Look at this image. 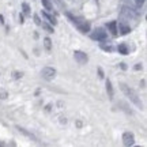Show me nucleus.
<instances>
[{"label": "nucleus", "mask_w": 147, "mask_h": 147, "mask_svg": "<svg viewBox=\"0 0 147 147\" xmlns=\"http://www.w3.org/2000/svg\"><path fill=\"white\" fill-rule=\"evenodd\" d=\"M44 47H45V49L47 51H51L52 49V41H51V38H44Z\"/></svg>", "instance_id": "12"}, {"label": "nucleus", "mask_w": 147, "mask_h": 147, "mask_svg": "<svg viewBox=\"0 0 147 147\" xmlns=\"http://www.w3.org/2000/svg\"><path fill=\"white\" fill-rule=\"evenodd\" d=\"M120 67H121V68H123V69H127V65H125V63H121V64H120Z\"/></svg>", "instance_id": "23"}, {"label": "nucleus", "mask_w": 147, "mask_h": 147, "mask_svg": "<svg viewBox=\"0 0 147 147\" xmlns=\"http://www.w3.org/2000/svg\"><path fill=\"white\" fill-rule=\"evenodd\" d=\"M98 74H100V78H104V71H102V68H98Z\"/></svg>", "instance_id": "21"}, {"label": "nucleus", "mask_w": 147, "mask_h": 147, "mask_svg": "<svg viewBox=\"0 0 147 147\" xmlns=\"http://www.w3.org/2000/svg\"><path fill=\"white\" fill-rule=\"evenodd\" d=\"M0 22H1V23L4 22V21H3V15H0Z\"/></svg>", "instance_id": "26"}, {"label": "nucleus", "mask_w": 147, "mask_h": 147, "mask_svg": "<svg viewBox=\"0 0 147 147\" xmlns=\"http://www.w3.org/2000/svg\"><path fill=\"white\" fill-rule=\"evenodd\" d=\"M34 22H36V25H38V26H41L42 22L40 21V16L38 15H34Z\"/></svg>", "instance_id": "20"}, {"label": "nucleus", "mask_w": 147, "mask_h": 147, "mask_svg": "<svg viewBox=\"0 0 147 147\" xmlns=\"http://www.w3.org/2000/svg\"><path fill=\"white\" fill-rule=\"evenodd\" d=\"M117 30L120 32V34L125 36V34H128V33L131 32V27H129V25H125L124 22H120V23H119V29H117Z\"/></svg>", "instance_id": "7"}, {"label": "nucleus", "mask_w": 147, "mask_h": 147, "mask_svg": "<svg viewBox=\"0 0 147 147\" xmlns=\"http://www.w3.org/2000/svg\"><path fill=\"white\" fill-rule=\"evenodd\" d=\"M135 69H142V65H140V64H136V65H135Z\"/></svg>", "instance_id": "22"}, {"label": "nucleus", "mask_w": 147, "mask_h": 147, "mask_svg": "<svg viewBox=\"0 0 147 147\" xmlns=\"http://www.w3.org/2000/svg\"><path fill=\"white\" fill-rule=\"evenodd\" d=\"M74 57H75V60H76L79 64H86L87 60H89L87 55L84 52H82V51H75V52H74Z\"/></svg>", "instance_id": "4"}, {"label": "nucleus", "mask_w": 147, "mask_h": 147, "mask_svg": "<svg viewBox=\"0 0 147 147\" xmlns=\"http://www.w3.org/2000/svg\"><path fill=\"white\" fill-rule=\"evenodd\" d=\"M18 129H19V132H23V134H25V135H27V136L33 138V139H34V140H37V138L34 136V135H33V134H30V132H27L26 129H23V128H21V127H18Z\"/></svg>", "instance_id": "14"}, {"label": "nucleus", "mask_w": 147, "mask_h": 147, "mask_svg": "<svg viewBox=\"0 0 147 147\" xmlns=\"http://www.w3.org/2000/svg\"><path fill=\"white\" fill-rule=\"evenodd\" d=\"M22 76V74H19V72H15V78L18 79V78H21Z\"/></svg>", "instance_id": "24"}, {"label": "nucleus", "mask_w": 147, "mask_h": 147, "mask_svg": "<svg viewBox=\"0 0 147 147\" xmlns=\"http://www.w3.org/2000/svg\"><path fill=\"white\" fill-rule=\"evenodd\" d=\"M41 75L45 80H53L56 76V69L52 67H44L41 71Z\"/></svg>", "instance_id": "2"}, {"label": "nucleus", "mask_w": 147, "mask_h": 147, "mask_svg": "<svg viewBox=\"0 0 147 147\" xmlns=\"http://www.w3.org/2000/svg\"><path fill=\"white\" fill-rule=\"evenodd\" d=\"M41 1H42V5H44L47 10H49V11L53 10V5H52V3H51V0H41Z\"/></svg>", "instance_id": "13"}, {"label": "nucleus", "mask_w": 147, "mask_h": 147, "mask_svg": "<svg viewBox=\"0 0 147 147\" xmlns=\"http://www.w3.org/2000/svg\"><path fill=\"white\" fill-rule=\"evenodd\" d=\"M106 36H108L106 32L104 30V29H101L100 27V29H95V32L91 34V38L95 40V41H104V40L106 38Z\"/></svg>", "instance_id": "3"}, {"label": "nucleus", "mask_w": 147, "mask_h": 147, "mask_svg": "<svg viewBox=\"0 0 147 147\" xmlns=\"http://www.w3.org/2000/svg\"><path fill=\"white\" fill-rule=\"evenodd\" d=\"M41 26L44 27V29H45L48 33H53V32H55V30H53V27H51L49 25H47V23H41Z\"/></svg>", "instance_id": "17"}, {"label": "nucleus", "mask_w": 147, "mask_h": 147, "mask_svg": "<svg viewBox=\"0 0 147 147\" xmlns=\"http://www.w3.org/2000/svg\"><path fill=\"white\" fill-rule=\"evenodd\" d=\"M108 29L110 30V33L113 34V36H117L119 34V30H117V22L116 21H112L108 23Z\"/></svg>", "instance_id": "8"}, {"label": "nucleus", "mask_w": 147, "mask_h": 147, "mask_svg": "<svg viewBox=\"0 0 147 147\" xmlns=\"http://www.w3.org/2000/svg\"><path fill=\"white\" fill-rule=\"evenodd\" d=\"M8 97V93L4 89H0V100H5Z\"/></svg>", "instance_id": "16"}, {"label": "nucleus", "mask_w": 147, "mask_h": 147, "mask_svg": "<svg viewBox=\"0 0 147 147\" xmlns=\"http://www.w3.org/2000/svg\"><path fill=\"white\" fill-rule=\"evenodd\" d=\"M117 51H119V53H121V55H128V47H127L125 44H120V45L117 47Z\"/></svg>", "instance_id": "9"}, {"label": "nucleus", "mask_w": 147, "mask_h": 147, "mask_svg": "<svg viewBox=\"0 0 147 147\" xmlns=\"http://www.w3.org/2000/svg\"><path fill=\"white\" fill-rule=\"evenodd\" d=\"M101 48H102L104 51H106V52H112V51H113V48L110 47V45H101Z\"/></svg>", "instance_id": "18"}, {"label": "nucleus", "mask_w": 147, "mask_h": 147, "mask_svg": "<svg viewBox=\"0 0 147 147\" xmlns=\"http://www.w3.org/2000/svg\"><path fill=\"white\" fill-rule=\"evenodd\" d=\"M106 91H108V95H109V98H113V87H112V83H110L109 79L106 80Z\"/></svg>", "instance_id": "10"}, {"label": "nucleus", "mask_w": 147, "mask_h": 147, "mask_svg": "<svg viewBox=\"0 0 147 147\" xmlns=\"http://www.w3.org/2000/svg\"><path fill=\"white\" fill-rule=\"evenodd\" d=\"M75 25H76V27H78V30L80 33H89L90 32V23H87V22H75Z\"/></svg>", "instance_id": "6"}, {"label": "nucleus", "mask_w": 147, "mask_h": 147, "mask_svg": "<svg viewBox=\"0 0 147 147\" xmlns=\"http://www.w3.org/2000/svg\"><path fill=\"white\" fill-rule=\"evenodd\" d=\"M135 4H136V7H142L143 4H144V0H135Z\"/></svg>", "instance_id": "19"}, {"label": "nucleus", "mask_w": 147, "mask_h": 147, "mask_svg": "<svg viewBox=\"0 0 147 147\" xmlns=\"http://www.w3.org/2000/svg\"><path fill=\"white\" fill-rule=\"evenodd\" d=\"M19 22H21V23H23V22H25V21H23V15H19Z\"/></svg>", "instance_id": "25"}, {"label": "nucleus", "mask_w": 147, "mask_h": 147, "mask_svg": "<svg viewBox=\"0 0 147 147\" xmlns=\"http://www.w3.org/2000/svg\"><path fill=\"white\" fill-rule=\"evenodd\" d=\"M123 143L124 146H134L135 143V136L132 132H124L123 134Z\"/></svg>", "instance_id": "5"}, {"label": "nucleus", "mask_w": 147, "mask_h": 147, "mask_svg": "<svg viewBox=\"0 0 147 147\" xmlns=\"http://www.w3.org/2000/svg\"><path fill=\"white\" fill-rule=\"evenodd\" d=\"M42 16H44V18H47L48 22H49V23H52V25H56V23H57V22H56V18L52 16V15H49V14H47V12H42Z\"/></svg>", "instance_id": "11"}, {"label": "nucleus", "mask_w": 147, "mask_h": 147, "mask_svg": "<svg viewBox=\"0 0 147 147\" xmlns=\"http://www.w3.org/2000/svg\"><path fill=\"white\" fill-rule=\"evenodd\" d=\"M22 8H23V12H25L26 15H30V7H29L27 3H23V4H22Z\"/></svg>", "instance_id": "15"}, {"label": "nucleus", "mask_w": 147, "mask_h": 147, "mask_svg": "<svg viewBox=\"0 0 147 147\" xmlns=\"http://www.w3.org/2000/svg\"><path fill=\"white\" fill-rule=\"evenodd\" d=\"M120 89H121V91L125 94V97H128V98H129V101H132V102H134L138 108L143 109L142 101H140V98H139V95L136 94V91H135V90L131 89L129 86H127L125 83H120Z\"/></svg>", "instance_id": "1"}]
</instances>
